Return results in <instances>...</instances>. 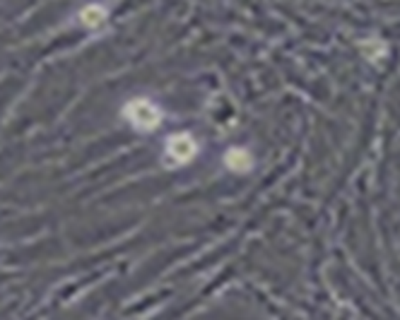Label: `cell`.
Returning <instances> with one entry per match:
<instances>
[{
  "label": "cell",
  "mask_w": 400,
  "mask_h": 320,
  "mask_svg": "<svg viewBox=\"0 0 400 320\" xmlns=\"http://www.w3.org/2000/svg\"><path fill=\"white\" fill-rule=\"evenodd\" d=\"M128 118H130V123L135 125V128H140V130H152L154 125L159 123V111H157V106L154 104H150L148 99H138V101H133V104L128 106Z\"/></svg>",
  "instance_id": "obj_1"
},
{
  "label": "cell",
  "mask_w": 400,
  "mask_h": 320,
  "mask_svg": "<svg viewBox=\"0 0 400 320\" xmlns=\"http://www.w3.org/2000/svg\"><path fill=\"white\" fill-rule=\"evenodd\" d=\"M167 154H169V159H174L177 164H186L188 159H193V154H196V142H193L191 135H177V138L169 140Z\"/></svg>",
  "instance_id": "obj_2"
}]
</instances>
